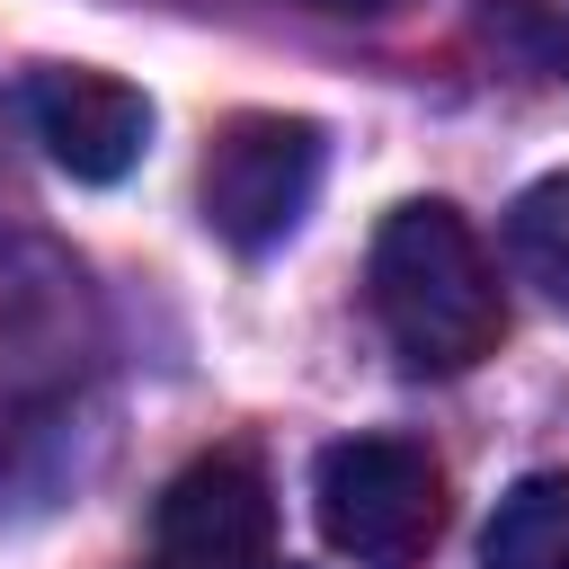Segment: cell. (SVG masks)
<instances>
[{
	"label": "cell",
	"mask_w": 569,
	"mask_h": 569,
	"mask_svg": "<svg viewBox=\"0 0 569 569\" xmlns=\"http://www.w3.org/2000/svg\"><path fill=\"white\" fill-rule=\"evenodd\" d=\"M365 293H373L382 338L418 373H471L507 338L498 267H489L480 231L445 196H418V204H391L382 213L373 258H365Z\"/></svg>",
	"instance_id": "1"
},
{
	"label": "cell",
	"mask_w": 569,
	"mask_h": 569,
	"mask_svg": "<svg viewBox=\"0 0 569 569\" xmlns=\"http://www.w3.org/2000/svg\"><path fill=\"white\" fill-rule=\"evenodd\" d=\"M311 507L338 560L356 569H418L445 533V471L409 436H338L311 462Z\"/></svg>",
	"instance_id": "2"
},
{
	"label": "cell",
	"mask_w": 569,
	"mask_h": 569,
	"mask_svg": "<svg viewBox=\"0 0 569 569\" xmlns=\"http://www.w3.org/2000/svg\"><path fill=\"white\" fill-rule=\"evenodd\" d=\"M320 160H329V142L311 116H231L204 151V178H196L213 240H231L249 258L293 240L311 196H320Z\"/></svg>",
	"instance_id": "3"
},
{
	"label": "cell",
	"mask_w": 569,
	"mask_h": 569,
	"mask_svg": "<svg viewBox=\"0 0 569 569\" xmlns=\"http://www.w3.org/2000/svg\"><path fill=\"white\" fill-rule=\"evenodd\" d=\"M160 551L169 569H276V498L249 453H196L160 489Z\"/></svg>",
	"instance_id": "4"
},
{
	"label": "cell",
	"mask_w": 569,
	"mask_h": 569,
	"mask_svg": "<svg viewBox=\"0 0 569 569\" xmlns=\"http://www.w3.org/2000/svg\"><path fill=\"white\" fill-rule=\"evenodd\" d=\"M18 107H27V133L44 142V160L80 187H116L151 142V98L116 71H36L18 89Z\"/></svg>",
	"instance_id": "5"
},
{
	"label": "cell",
	"mask_w": 569,
	"mask_h": 569,
	"mask_svg": "<svg viewBox=\"0 0 569 569\" xmlns=\"http://www.w3.org/2000/svg\"><path fill=\"white\" fill-rule=\"evenodd\" d=\"M80 267L53 258L44 240L0 231V391H44L80 365Z\"/></svg>",
	"instance_id": "6"
},
{
	"label": "cell",
	"mask_w": 569,
	"mask_h": 569,
	"mask_svg": "<svg viewBox=\"0 0 569 569\" xmlns=\"http://www.w3.org/2000/svg\"><path fill=\"white\" fill-rule=\"evenodd\" d=\"M480 569H569V471H525L489 507Z\"/></svg>",
	"instance_id": "7"
},
{
	"label": "cell",
	"mask_w": 569,
	"mask_h": 569,
	"mask_svg": "<svg viewBox=\"0 0 569 569\" xmlns=\"http://www.w3.org/2000/svg\"><path fill=\"white\" fill-rule=\"evenodd\" d=\"M507 267L516 284H533L551 311H569V169L533 178L507 204Z\"/></svg>",
	"instance_id": "8"
},
{
	"label": "cell",
	"mask_w": 569,
	"mask_h": 569,
	"mask_svg": "<svg viewBox=\"0 0 569 569\" xmlns=\"http://www.w3.org/2000/svg\"><path fill=\"white\" fill-rule=\"evenodd\" d=\"M284 569H293V560H284Z\"/></svg>",
	"instance_id": "9"
}]
</instances>
